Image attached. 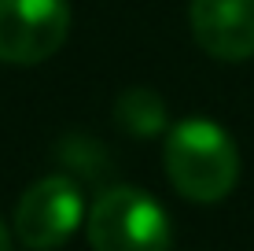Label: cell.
<instances>
[{"label": "cell", "instance_id": "4", "mask_svg": "<svg viewBox=\"0 0 254 251\" xmlns=\"http://www.w3.org/2000/svg\"><path fill=\"white\" fill-rule=\"evenodd\" d=\"M66 33V0H0V59L4 63H41L63 48Z\"/></svg>", "mask_w": 254, "mask_h": 251}, {"label": "cell", "instance_id": "2", "mask_svg": "<svg viewBox=\"0 0 254 251\" xmlns=\"http://www.w3.org/2000/svg\"><path fill=\"white\" fill-rule=\"evenodd\" d=\"M92 251H170L173 226L155 196L129 185H115L89 211Z\"/></svg>", "mask_w": 254, "mask_h": 251}, {"label": "cell", "instance_id": "7", "mask_svg": "<svg viewBox=\"0 0 254 251\" xmlns=\"http://www.w3.org/2000/svg\"><path fill=\"white\" fill-rule=\"evenodd\" d=\"M0 251H11V233H7L4 222H0Z\"/></svg>", "mask_w": 254, "mask_h": 251}, {"label": "cell", "instance_id": "1", "mask_svg": "<svg viewBox=\"0 0 254 251\" xmlns=\"http://www.w3.org/2000/svg\"><path fill=\"white\" fill-rule=\"evenodd\" d=\"M166 177L191 203H217L240 181L236 141L210 118H185L166 133Z\"/></svg>", "mask_w": 254, "mask_h": 251}, {"label": "cell", "instance_id": "6", "mask_svg": "<svg viewBox=\"0 0 254 251\" xmlns=\"http://www.w3.org/2000/svg\"><path fill=\"white\" fill-rule=\"evenodd\" d=\"M115 122L129 137H159L166 133V103L155 89H126L115 100Z\"/></svg>", "mask_w": 254, "mask_h": 251}, {"label": "cell", "instance_id": "3", "mask_svg": "<svg viewBox=\"0 0 254 251\" xmlns=\"http://www.w3.org/2000/svg\"><path fill=\"white\" fill-rule=\"evenodd\" d=\"M81 218H85V200L77 181L63 174L41 177L37 185L26 188L19 207H15V240L30 251L63 248L77 233Z\"/></svg>", "mask_w": 254, "mask_h": 251}, {"label": "cell", "instance_id": "5", "mask_svg": "<svg viewBox=\"0 0 254 251\" xmlns=\"http://www.w3.org/2000/svg\"><path fill=\"white\" fill-rule=\"evenodd\" d=\"M188 22L206 56L221 63H243L254 56V0H191Z\"/></svg>", "mask_w": 254, "mask_h": 251}]
</instances>
